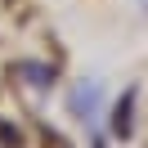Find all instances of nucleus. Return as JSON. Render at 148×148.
<instances>
[{
	"label": "nucleus",
	"instance_id": "obj_1",
	"mask_svg": "<svg viewBox=\"0 0 148 148\" xmlns=\"http://www.w3.org/2000/svg\"><path fill=\"white\" fill-rule=\"evenodd\" d=\"M135 99H139V85L121 90V99H117V112H112V135H117V139H130V117H135Z\"/></svg>",
	"mask_w": 148,
	"mask_h": 148
},
{
	"label": "nucleus",
	"instance_id": "obj_2",
	"mask_svg": "<svg viewBox=\"0 0 148 148\" xmlns=\"http://www.w3.org/2000/svg\"><path fill=\"white\" fill-rule=\"evenodd\" d=\"M94 99H99V85H94V81H76V90H72V112L90 121V117H94Z\"/></svg>",
	"mask_w": 148,
	"mask_h": 148
}]
</instances>
